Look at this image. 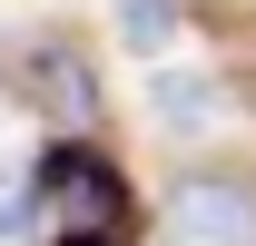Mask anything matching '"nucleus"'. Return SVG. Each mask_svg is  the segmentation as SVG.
I'll list each match as a JSON object with an SVG mask.
<instances>
[{
  "mask_svg": "<svg viewBox=\"0 0 256 246\" xmlns=\"http://www.w3.org/2000/svg\"><path fill=\"white\" fill-rule=\"evenodd\" d=\"M30 197H40V216H50L60 246H128V187H118V168L98 148H79V138L30 168Z\"/></svg>",
  "mask_w": 256,
  "mask_h": 246,
  "instance_id": "f257e3e1",
  "label": "nucleus"
},
{
  "mask_svg": "<svg viewBox=\"0 0 256 246\" xmlns=\"http://www.w3.org/2000/svg\"><path fill=\"white\" fill-rule=\"evenodd\" d=\"M168 226H178V246H256V197L226 178H197V187H178Z\"/></svg>",
  "mask_w": 256,
  "mask_h": 246,
  "instance_id": "f03ea898",
  "label": "nucleus"
},
{
  "mask_svg": "<svg viewBox=\"0 0 256 246\" xmlns=\"http://www.w3.org/2000/svg\"><path fill=\"white\" fill-rule=\"evenodd\" d=\"M20 98H30L40 118H60V128H89V118H98V89H89V60H79V50H60V40L20 60Z\"/></svg>",
  "mask_w": 256,
  "mask_h": 246,
  "instance_id": "7ed1b4c3",
  "label": "nucleus"
},
{
  "mask_svg": "<svg viewBox=\"0 0 256 246\" xmlns=\"http://www.w3.org/2000/svg\"><path fill=\"white\" fill-rule=\"evenodd\" d=\"M158 118L168 128H217V89L207 79H158Z\"/></svg>",
  "mask_w": 256,
  "mask_h": 246,
  "instance_id": "20e7f679",
  "label": "nucleus"
},
{
  "mask_svg": "<svg viewBox=\"0 0 256 246\" xmlns=\"http://www.w3.org/2000/svg\"><path fill=\"white\" fill-rule=\"evenodd\" d=\"M118 30L138 40V50H158V40L178 30V10H168V0H128V10H118Z\"/></svg>",
  "mask_w": 256,
  "mask_h": 246,
  "instance_id": "39448f33",
  "label": "nucleus"
}]
</instances>
